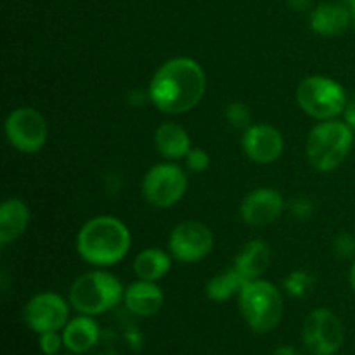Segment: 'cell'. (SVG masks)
<instances>
[{
  "label": "cell",
  "mask_w": 355,
  "mask_h": 355,
  "mask_svg": "<svg viewBox=\"0 0 355 355\" xmlns=\"http://www.w3.org/2000/svg\"><path fill=\"white\" fill-rule=\"evenodd\" d=\"M207 92V75L198 61L173 58L163 62L148 87V99L166 114H182L200 104Z\"/></svg>",
  "instance_id": "1"
},
{
  "label": "cell",
  "mask_w": 355,
  "mask_h": 355,
  "mask_svg": "<svg viewBox=\"0 0 355 355\" xmlns=\"http://www.w3.org/2000/svg\"><path fill=\"white\" fill-rule=\"evenodd\" d=\"M132 236L127 225L111 215H99L80 227L76 252L80 259L96 267L116 266L127 257Z\"/></svg>",
  "instance_id": "2"
},
{
  "label": "cell",
  "mask_w": 355,
  "mask_h": 355,
  "mask_svg": "<svg viewBox=\"0 0 355 355\" xmlns=\"http://www.w3.org/2000/svg\"><path fill=\"white\" fill-rule=\"evenodd\" d=\"M354 142V130L343 120L319 121L309 132L305 155L312 168L324 173L333 172L345 162Z\"/></svg>",
  "instance_id": "3"
},
{
  "label": "cell",
  "mask_w": 355,
  "mask_h": 355,
  "mask_svg": "<svg viewBox=\"0 0 355 355\" xmlns=\"http://www.w3.org/2000/svg\"><path fill=\"white\" fill-rule=\"evenodd\" d=\"M125 288L116 276L107 270H89L73 281L69 304L78 314L99 315L123 302Z\"/></svg>",
  "instance_id": "4"
},
{
  "label": "cell",
  "mask_w": 355,
  "mask_h": 355,
  "mask_svg": "<svg viewBox=\"0 0 355 355\" xmlns=\"http://www.w3.org/2000/svg\"><path fill=\"white\" fill-rule=\"evenodd\" d=\"M239 311L250 329L255 333H270L283 319V297L270 281H246L238 295Z\"/></svg>",
  "instance_id": "5"
},
{
  "label": "cell",
  "mask_w": 355,
  "mask_h": 355,
  "mask_svg": "<svg viewBox=\"0 0 355 355\" xmlns=\"http://www.w3.org/2000/svg\"><path fill=\"white\" fill-rule=\"evenodd\" d=\"M297 103L304 113L319 121L336 120L347 106L345 89L336 80L312 75L302 80L297 89Z\"/></svg>",
  "instance_id": "6"
},
{
  "label": "cell",
  "mask_w": 355,
  "mask_h": 355,
  "mask_svg": "<svg viewBox=\"0 0 355 355\" xmlns=\"http://www.w3.org/2000/svg\"><path fill=\"white\" fill-rule=\"evenodd\" d=\"M187 191V175L175 163H158L142 179V196L156 208L179 203Z\"/></svg>",
  "instance_id": "7"
},
{
  "label": "cell",
  "mask_w": 355,
  "mask_h": 355,
  "mask_svg": "<svg viewBox=\"0 0 355 355\" xmlns=\"http://www.w3.org/2000/svg\"><path fill=\"white\" fill-rule=\"evenodd\" d=\"M3 128L9 144L24 155L38 153L47 142V121L35 107L21 106L12 110L7 114Z\"/></svg>",
  "instance_id": "8"
},
{
  "label": "cell",
  "mask_w": 355,
  "mask_h": 355,
  "mask_svg": "<svg viewBox=\"0 0 355 355\" xmlns=\"http://www.w3.org/2000/svg\"><path fill=\"white\" fill-rule=\"evenodd\" d=\"M345 329L335 312L315 309L302 326V342L311 355H335L342 349Z\"/></svg>",
  "instance_id": "9"
},
{
  "label": "cell",
  "mask_w": 355,
  "mask_h": 355,
  "mask_svg": "<svg viewBox=\"0 0 355 355\" xmlns=\"http://www.w3.org/2000/svg\"><path fill=\"white\" fill-rule=\"evenodd\" d=\"M214 232L198 220L177 224L168 236V253L180 263H196L214 250Z\"/></svg>",
  "instance_id": "10"
},
{
  "label": "cell",
  "mask_w": 355,
  "mask_h": 355,
  "mask_svg": "<svg viewBox=\"0 0 355 355\" xmlns=\"http://www.w3.org/2000/svg\"><path fill=\"white\" fill-rule=\"evenodd\" d=\"M24 322L37 335L64 329L69 321V305L61 295L44 291L31 298L23 311Z\"/></svg>",
  "instance_id": "11"
},
{
  "label": "cell",
  "mask_w": 355,
  "mask_h": 355,
  "mask_svg": "<svg viewBox=\"0 0 355 355\" xmlns=\"http://www.w3.org/2000/svg\"><path fill=\"white\" fill-rule=\"evenodd\" d=\"M284 207L286 203L279 191L272 189V187H259L243 198L239 214L246 225L263 227V225L276 222L283 215Z\"/></svg>",
  "instance_id": "12"
},
{
  "label": "cell",
  "mask_w": 355,
  "mask_h": 355,
  "mask_svg": "<svg viewBox=\"0 0 355 355\" xmlns=\"http://www.w3.org/2000/svg\"><path fill=\"white\" fill-rule=\"evenodd\" d=\"M241 146L245 155L253 163L270 165L283 155L284 139L283 134L272 125L257 123L245 128Z\"/></svg>",
  "instance_id": "13"
},
{
  "label": "cell",
  "mask_w": 355,
  "mask_h": 355,
  "mask_svg": "<svg viewBox=\"0 0 355 355\" xmlns=\"http://www.w3.org/2000/svg\"><path fill=\"white\" fill-rule=\"evenodd\" d=\"M165 295L155 281L139 279L125 288L123 304L130 314L139 318H151L163 307Z\"/></svg>",
  "instance_id": "14"
},
{
  "label": "cell",
  "mask_w": 355,
  "mask_h": 355,
  "mask_svg": "<svg viewBox=\"0 0 355 355\" xmlns=\"http://www.w3.org/2000/svg\"><path fill=\"white\" fill-rule=\"evenodd\" d=\"M309 23L319 37H338L352 24V16L343 2H324L312 10Z\"/></svg>",
  "instance_id": "15"
},
{
  "label": "cell",
  "mask_w": 355,
  "mask_h": 355,
  "mask_svg": "<svg viewBox=\"0 0 355 355\" xmlns=\"http://www.w3.org/2000/svg\"><path fill=\"white\" fill-rule=\"evenodd\" d=\"M30 207L19 198H9L0 205V245L16 241L30 224Z\"/></svg>",
  "instance_id": "16"
},
{
  "label": "cell",
  "mask_w": 355,
  "mask_h": 355,
  "mask_svg": "<svg viewBox=\"0 0 355 355\" xmlns=\"http://www.w3.org/2000/svg\"><path fill=\"white\" fill-rule=\"evenodd\" d=\"M99 324L94 315L80 314L69 319L62 329V342L68 350L75 354H85L92 349L99 340Z\"/></svg>",
  "instance_id": "17"
},
{
  "label": "cell",
  "mask_w": 355,
  "mask_h": 355,
  "mask_svg": "<svg viewBox=\"0 0 355 355\" xmlns=\"http://www.w3.org/2000/svg\"><path fill=\"white\" fill-rule=\"evenodd\" d=\"M270 248L263 239H252L234 259V269L246 281L260 279L270 266Z\"/></svg>",
  "instance_id": "18"
},
{
  "label": "cell",
  "mask_w": 355,
  "mask_h": 355,
  "mask_svg": "<svg viewBox=\"0 0 355 355\" xmlns=\"http://www.w3.org/2000/svg\"><path fill=\"white\" fill-rule=\"evenodd\" d=\"M155 146L159 155L166 159L186 158L193 148L187 130L175 121H165L156 128Z\"/></svg>",
  "instance_id": "19"
},
{
  "label": "cell",
  "mask_w": 355,
  "mask_h": 355,
  "mask_svg": "<svg viewBox=\"0 0 355 355\" xmlns=\"http://www.w3.org/2000/svg\"><path fill=\"white\" fill-rule=\"evenodd\" d=\"M132 269L139 279L155 281L156 283L172 269V255L162 248H146L135 257Z\"/></svg>",
  "instance_id": "20"
},
{
  "label": "cell",
  "mask_w": 355,
  "mask_h": 355,
  "mask_svg": "<svg viewBox=\"0 0 355 355\" xmlns=\"http://www.w3.org/2000/svg\"><path fill=\"white\" fill-rule=\"evenodd\" d=\"M245 284V277L234 267H231V269H225L224 272L211 277L205 286V293L211 302H227L234 295H239Z\"/></svg>",
  "instance_id": "21"
},
{
  "label": "cell",
  "mask_w": 355,
  "mask_h": 355,
  "mask_svg": "<svg viewBox=\"0 0 355 355\" xmlns=\"http://www.w3.org/2000/svg\"><path fill=\"white\" fill-rule=\"evenodd\" d=\"M224 116L227 123L234 128H248L250 121H252V113H250L248 106L245 103H239V101L229 103L225 106Z\"/></svg>",
  "instance_id": "22"
},
{
  "label": "cell",
  "mask_w": 355,
  "mask_h": 355,
  "mask_svg": "<svg viewBox=\"0 0 355 355\" xmlns=\"http://www.w3.org/2000/svg\"><path fill=\"white\" fill-rule=\"evenodd\" d=\"M312 284H314V277L309 272H305V270H297V272L290 274L286 281H284V288H286L288 293L297 298L304 297L311 290Z\"/></svg>",
  "instance_id": "23"
},
{
  "label": "cell",
  "mask_w": 355,
  "mask_h": 355,
  "mask_svg": "<svg viewBox=\"0 0 355 355\" xmlns=\"http://www.w3.org/2000/svg\"><path fill=\"white\" fill-rule=\"evenodd\" d=\"M333 252L340 260H355V236L342 232L333 241Z\"/></svg>",
  "instance_id": "24"
},
{
  "label": "cell",
  "mask_w": 355,
  "mask_h": 355,
  "mask_svg": "<svg viewBox=\"0 0 355 355\" xmlns=\"http://www.w3.org/2000/svg\"><path fill=\"white\" fill-rule=\"evenodd\" d=\"M186 165L191 172L203 173L210 166V156L205 149L201 148H191V151L186 156Z\"/></svg>",
  "instance_id": "25"
},
{
  "label": "cell",
  "mask_w": 355,
  "mask_h": 355,
  "mask_svg": "<svg viewBox=\"0 0 355 355\" xmlns=\"http://www.w3.org/2000/svg\"><path fill=\"white\" fill-rule=\"evenodd\" d=\"M62 345H64L62 335H59L58 331H45L38 335V347H40L42 354L58 355Z\"/></svg>",
  "instance_id": "26"
},
{
  "label": "cell",
  "mask_w": 355,
  "mask_h": 355,
  "mask_svg": "<svg viewBox=\"0 0 355 355\" xmlns=\"http://www.w3.org/2000/svg\"><path fill=\"white\" fill-rule=\"evenodd\" d=\"M291 214L298 218V220H309L314 215V205L311 200L304 196H298L291 201Z\"/></svg>",
  "instance_id": "27"
},
{
  "label": "cell",
  "mask_w": 355,
  "mask_h": 355,
  "mask_svg": "<svg viewBox=\"0 0 355 355\" xmlns=\"http://www.w3.org/2000/svg\"><path fill=\"white\" fill-rule=\"evenodd\" d=\"M343 121H345L347 125H349L352 130H355V99L354 101H349L345 106V110H343Z\"/></svg>",
  "instance_id": "28"
},
{
  "label": "cell",
  "mask_w": 355,
  "mask_h": 355,
  "mask_svg": "<svg viewBox=\"0 0 355 355\" xmlns=\"http://www.w3.org/2000/svg\"><path fill=\"white\" fill-rule=\"evenodd\" d=\"M274 355H304L297 347H291V345H281L274 350Z\"/></svg>",
  "instance_id": "29"
},
{
  "label": "cell",
  "mask_w": 355,
  "mask_h": 355,
  "mask_svg": "<svg viewBox=\"0 0 355 355\" xmlns=\"http://www.w3.org/2000/svg\"><path fill=\"white\" fill-rule=\"evenodd\" d=\"M286 2L295 10H307L311 7V0H286Z\"/></svg>",
  "instance_id": "30"
},
{
  "label": "cell",
  "mask_w": 355,
  "mask_h": 355,
  "mask_svg": "<svg viewBox=\"0 0 355 355\" xmlns=\"http://www.w3.org/2000/svg\"><path fill=\"white\" fill-rule=\"evenodd\" d=\"M343 3L347 6V9H349L350 16H352V24H355V0H342Z\"/></svg>",
  "instance_id": "31"
},
{
  "label": "cell",
  "mask_w": 355,
  "mask_h": 355,
  "mask_svg": "<svg viewBox=\"0 0 355 355\" xmlns=\"http://www.w3.org/2000/svg\"><path fill=\"white\" fill-rule=\"evenodd\" d=\"M349 283H350V288H352V291L355 293V260H352V267H350Z\"/></svg>",
  "instance_id": "32"
}]
</instances>
